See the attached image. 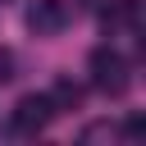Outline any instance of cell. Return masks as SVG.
Listing matches in <instances>:
<instances>
[{"label": "cell", "instance_id": "cell-3", "mask_svg": "<svg viewBox=\"0 0 146 146\" xmlns=\"http://www.w3.org/2000/svg\"><path fill=\"white\" fill-rule=\"evenodd\" d=\"M68 27V5L64 0H32L27 5V32L36 36H59Z\"/></svg>", "mask_w": 146, "mask_h": 146}, {"label": "cell", "instance_id": "cell-6", "mask_svg": "<svg viewBox=\"0 0 146 146\" xmlns=\"http://www.w3.org/2000/svg\"><path fill=\"white\" fill-rule=\"evenodd\" d=\"M146 132V119L141 114H128V123H123V137H141Z\"/></svg>", "mask_w": 146, "mask_h": 146}, {"label": "cell", "instance_id": "cell-4", "mask_svg": "<svg viewBox=\"0 0 146 146\" xmlns=\"http://www.w3.org/2000/svg\"><path fill=\"white\" fill-rule=\"evenodd\" d=\"M100 18H105V27H110V32H114V27H128V32H137L141 0H110V5L100 9Z\"/></svg>", "mask_w": 146, "mask_h": 146}, {"label": "cell", "instance_id": "cell-9", "mask_svg": "<svg viewBox=\"0 0 146 146\" xmlns=\"http://www.w3.org/2000/svg\"><path fill=\"white\" fill-rule=\"evenodd\" d=\"M0 5H14V0H0Z\"/></svg>", "mask_w": 146, "mask_h": 146}, {"label": "cell", "instance_id": "cell-7", "mask_svg": "<svg viewBox=\"0 0 146 146\" xmlns=\"http://www.w3.org/2000/svg\"><path fill=\"white\" fill-rule=\"evenodd\" d=\"M114 128L110 123H91V128H82V141H96V137H110Z\"/></svg>", "mask_w": 146, "mask_h": 146}, {"label": "cell", "instance_id": "cell-2", "mask_svg": "<svg viewBox=\"0 0 146 146\" xmlns=\"http://www.w3.org/2000/svg\"><path fill=\"white\" fill-rule=\"evenodd\" d=\"M50 119H55V105H50L46 91H27V96H18V105L9 110V128H14L18 137H36V132H46Z\"/></svg>", "mask_w": 146, "mask_h": 146}, {"label": "cell", "instance_id": "cell-8", "mask_svg": "<svg viewBox=\"0 0 146 146\" xmlns=\"http://www.w3.org/2000/svg\"><path fill=\"white\" fill-rule=\"evenodd\" d=\"M9 78H14V55L0 46V82H9Z\"/></svg>", "mask_w": 146, "mask_h": 146}, {"label": "cell", "instance_id": "cell-1", "mask_svg": "<svg viewBox=\"0 0 146 146\" xmlns=\"http://www.w3.org/2000/svg\"><path fill=\"white\" fill-rule=\"evenodd\" d=\"M87 73H91V87L105 91V96H123L132 87V64L114 50V46H96L87 55Z\"/></svg>", "mask_w": 146, "mask_h": 146}, {"label": "cell", "instance_id": "cell-5", "mask_svg": "<svg viewBox=\"0 0 146 146\" xmlns=\"http://www.w3.org/2000/svg\"><path fill=\"white\" fill-rule=\"evenodd\" d=\"M46 96H50L55 114H59V110H78V105H82V87H78L73 78H55V87H50Z\"/></svg>", "mask_w": 146, "mask_h": 146}]
</instances>
